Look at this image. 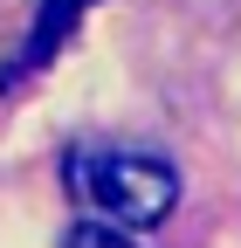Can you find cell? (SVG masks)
I'll use <instances>...</instances> for the list:
<instances>
[{
    "instance_id": "obj_1",
    "label": "cell",
    "mask_w": 241,
    "mask_h": 248,
    "mask_svg": "<svg viewBox=\"0 0 241 248\" xmlns=\"http://www.w3.org/2000/svg\"><path fill=\"white\" fill-rule=\"evenodd\" d=\"M62 186L117 228H159L179 207V172L152 152H117V145H76L62 159Z\"/></svg>"
},
{
    "instance_id": "obj_2",
    "label": "cell",
    "mask_w": 241,
    "mask_h": 248,
    "mask_svg": "<svg viewBox=\"0 0 241 248\" xmlns=\"http://www.w3.org/2000/svg\"><path fill=\"white\" fill-rule=\"evenodd\" d=\"M90 7V0H42V14H35V35H28V48H21V62L28 69H42V62L69 42V28H76V14Z\"/></svg>"
},
{
    "instance_id": "obj_3",
    "label": "cell",
    "mask_w": 241,
    "mask_h": 248,
    "mask_svg": "<svg viewBox=\"0 0 241 248\" xmlns=\"http://www.w3.org/2000/svg\"><path fill=\"white\" fill-rule=\"evenodd\" d=\"M62 248H138V241L117 228V221H110V228H104V221H76V228L62 234Z\"/></svg>"
}]
</instances>
